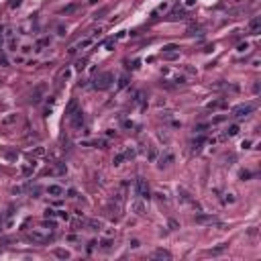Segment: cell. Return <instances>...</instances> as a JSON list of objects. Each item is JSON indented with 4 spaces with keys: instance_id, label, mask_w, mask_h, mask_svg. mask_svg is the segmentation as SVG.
Wrapping results in <instances>:
<instances>
[{
    "instance_id": "5bb4252c",
    "label": "cell",
    "mask_w": 261,
    "mask_h": 261,
    "mask_svg": "<svg viewBox=\"0 0 261 261\" xmlns=\"http://www.w3.org/2000/svg\"><path fill=\"white\" fill-rule=\"evenodd\" d=\"M133 210H135L137 214H145V200H143V198H137L135 202H133Z\"/></svg>"
},
{
    "instance_id": "603a6c76",
    "label": "cell",
    "mask_w": 261,
    "mask_h": 261,
    "mask_svg": "<svg viewBox=\"0 0 261 261\" xmlns=\"http://www.w3.org/2000/svg\"><path fill=\"white\" fill-rule=\"evenodd\" d=\"M239 131H241V129H239V125H231V126L227 129L225 137H235V135H239Z\"/></svg>"
},
{
    "instance_id": "e575fe53",
    "label": "cell",
    "mask_w": 261,
    "mask_h": 261,
    "mask_svg": "<svg viewBox=\"0 0 261 261\" xmlns=\"http://www.w3.org/2000/svg\"><path fill=\"white\" fill-rule=\"evenodd\" d=\"M163 57H165V59H178L180 53H178V51H167V53H163Z\"/></svg>"
},
{
    "instance_id": "11a10c76",
    "label": "cell",
    "mask_w": 261,
    "mask_h": 261,
    "mask_svg": "<svg viewBox=\"0 0 261 261\" xmlns=\"http://www.w3.org/2000/svg\"><path fill=\"white\" fill-rule=\"evenodd\" d=\"M206 126H208V125H198V126H196V129H194V131H198V133H202V131H204Z\"/></svg>"
},
{
    "instance_id": "ab89813d",
    "label": "cell",
    "mask_w": 261,
    "mask_h": 261,
    "mask_svg": "<svg viewBox=\"0 0 261 261\" xmlns=\"http://www.w3.org/2000/svg\"><path fill=\"white\" fill-rule=\"evenodd\" d=\"M125 155H126V159H133L137 153H135V149H125Z\"/></svg>"
},
{
    "instance_id": "e7e4bbea",
    "label": "cell",
    "mask_w": 261,
    "mask_h": 261,
    "mask_svg": "<svg viewBox=\"0 0 261 261\" xmlns=\"http://www.w3.org/2000/svg\"><path fill=\"white\" fill-rule=\"evenodd\" d=\"M96 2H98V0H88V4H96Z\"/></svg>"
},
{
    "instance_id": "c3c4849f",
    "label": "cell",
    "mask_w": 261,
    "mask_h": 261,
    "mask_svg": "<svg viewBox=\"0 0 261 261\" xmlns=\"http://www.w3.org/2000/svg\"><path fill=\"white\" fill-rule=\"evenodd\" d=\"M131 247H133V249H139V247H141V243H139L137 239H133V241H131Z\"/></svg>"
},
{
    "instance_id": "8fae6325",
    "label": "cell",
    "mask_w": 261,
    "mask_h": 261,
    "mask_svg": "<svg viewBox=\"0 0 261 261\" xmlns=\"http://www.w3.org/2000/svg\"><path fill=\"white\" fill-rule=\"evenodd\" d=\"M196 222H198V225H214L216 216H212V214H198L196 216Z\"/></svg>"
},
{
    "instance_id": "7c38bea8",
    "label": "cell",
    "mask_w": 261,
    "mask_h": 261,
    "mask_svg": "<svg viewBox=\"0 0 261 261\" xmlns=\"http://www.w3.org/2000/svg\"><path fill=\"white\" fill-rule=\"evenodd\" d=\"M37 170V161H29V163H27V165H23V167H21V173H23L25 178H29V175H33V171Z\"/></svg>"
},
{
    "instance_id": "f907efd6",
    "label": "cell",
    "mask_w": 261,
    "mask_h": 261,
    "mask_svg": "<svg viewBox=\"0 0 261 261\" xmlns=\"http://www.w3.org/2000/svg\"><path fill=\"white\" fill-rule=\"evenodd\" d=\"M33 153H35V155H43V153H45V149H43V147H37Z\"/></svg>"
},
{
    "instance_id": "74e56055",
    "label": "cell",
    "mask_w": 261,
    "mask_h": 261,
    "mask_svg": "<svg viewBox=\"0 0 261 261\" xmlns=\"http://www.w3.org/2000/svg\"><path fill=\"white\" fill-rule=\"evenodd\" d=\"M167 227L170 228H180V222H178L175 218H170V220H167Z\"/></svg>"
},
{
    "instance_id": "2e32d148",
    "label": "cell",
    "mask_w": 261,
    "mask_h": 261,
    "mask_svg": "<svg viewBox=\"0 0 261 261\" xmlns=\"http://www.w3.org/2000/svg\"><path fill=\"white\" fill-rule=\"evenodd\" d=\"M53 104H55V98H53V96H51V98H47L45 106H43V114H45V116H49V114L53 112Z\"/></svg>"
},
{
    "instance_id": "b9f144b4",
    "label": "cell",
    "mask_w": 261,
    "mask_h": 261,
    "mask_svg": "<svg viewBox=\"0 0 261 261\" xmlns=\"http://www.w3.org/2000/svg\"><path fill=\"white\" fill-rule=\"evenodd\" d=\"M69 76H71V69H63L61 71V80H69Z\"/></svg>"
},
{
    "instance_id": "7a4b0ae2",
    "label": "cell",
    "mask_w": 261,
    "mask_h": 261,
    "mask_svg": "<svg viewBox=\"0 0 261 261\" xmlns=\"http://www.w3.org/2000/svg\"><path fill=\"white\" fill-rule=\"evenodd\" d=\"M135 192L139 198H143V200H151V188H149L147 180H143V178H137L135 182Z\"/></svg>"
},
{
    "instance_id": "6da1fadb",
    "label": "cell",
    "mask_w": 261,
    "mask_h": 261,
    "mask_svg": "<svg viewBox=\"0 0 261 261\" xmlns=\"http://www.w3.org/2000/svg\"><path fill=\"white\" fill-rule=\"evenodd\" d=\"M114 82V76L110 74V71H104V74H100V76H96V80H94V88L96 90H108L110 86H112Z\"/></svg>"
},
{
    "instance_id": "44dd1931",
    "label": "cell",
    "mask_w": 261,
    "mask_h": 261,
    "mask_svg": "<svg viewBox=\"0 0 261 261\" xmlns=\"http://www.w3.org/2000/svg\"><path fill=\"white\" fill-rule=\"evenodd\" d=\"M86 65H88V57L78 59V61H76V71H84V69H86Z\"/></svg>"
},
{
    "instance_id": "7bdbcfd3",
    "label": "cell",
    "mask_w": 261,
    "mask_h": 261,
    "mask_svg": "<svg viewBox=\"0 0 261 261\" xmlns=\"http://www.w3.org/2000/svg\"><path fill=\"white\" fill-rule=\"evenodd\" d=\"M196 4V0H184V8H192Z\"/></svg>"
},
{
    "instance_id": "4fadbf2b",
    "label": "cell",
    "mask_w": 261,
    "mask_h": 261,
    "mask_svg": "<svg viewBox=\"0 0 261 261\" xmlns=\"http://www.w3.org/2000/svg\"><path fill=\"white\" fill-rule=\"evenodd\" d=\"M12 218H14V206H8V210H6L4 216H2V225H4V227H10Z\"/></svg>"
},
{
    "instance_id": "f546056e",
    "label": "cell",
    "mask_w": 261,
    "mask_h": 261,
    "mask_svg": "<svg viewBox=\"0 0 261 261\" xmlns=\"http://www.w3.org/2000/svg\"><path fill=\"white\" fill-rule=\"evenodd\" d=\"M108 10H110L108 6H102L100 10H96V12H94V19H102V16H104V14H106Z\"/></svg>"
},
{
    "instance_id": "1f68e13d",
    "label": "cell",
    "mask_w": 261,
    "mask_h": 261,
    "mask_svg": "<svg viewBox=\"0 0 261 261\" xmlns=\"http://www.w3.org/2000/svg\"><path fill=\"white\" fill-rule=\"evenodd\" d=\"M55 31H57V35H59V37H65V35H68V29H65L63 25H57Z\"/></svg>"
},
{
    "instance_id": "db71d44e",
    "label": "cell",
    "mask_w": 261,
    "mask_h": 261,
    "mask_svg": "<svg viewBox=\"0 0 261 261\" xmlns=\"http://www.w3.org/2000/svg\"><path fill=\"white\" fill-rule=\"evenodd\" d=\"M184 69H186L188 74H196V68H192V65H186V68H184Z\"/></svg>"
},
{
    "instance_id": "9a60e30c",
    "label": "cell",
    "mask_w": 261,
    "mask_h": 261,
    "mask_svg": "<svg viewBox=\"0 0 261 261\" xmlns=\"http://www.w3.org/2000/svg\"><path fill=\"white\" fill-rule=\"evenodd\" d=\"M16 118H19V114H16V112H8L6 116H2L0 123H2L4 126H8V125H12V123H16Z\"/></svg>"
},
{
    "instance_id": "91938a15",
    "label": "cell",
    "mask_w": 261,
    "mask_h": 261,
    "mask_svg": "<svg viewBox=\"0 0 261 261\" xmlns=\"http://www.w3.org/2000/svg\"><path fill=\"white\" fill-rule=\"evenodd\" d=\"M225 118H227V116H216V118H214V120H212V123H222Z\"/></svg>"
},
{
    "instance_id": "6f0895ef",
    "label": "cell",
    "mask_w": 261,
    "mask_h": 261,
    "mask_svg": "<svg viewBox=\"0 0 261 261\" xmlns=\"http://www.w3.org/2000/svg\"><path fill=\"white\" fill-rule=\"evenodd\" d=\"M39 192H41V190H39V188H37V186H35L33 190H31V194H35V198H37V196H39Z\"/></svg>"
},
{
    "instance_id": "f5cc1de1",
    "label": "cell",
    "mask_w": 261,
    "mask_h": 261,
    "mask_svg": "<svg viewBox=\"0 0 261 261\" xmlns=\"http://www.w3.org/2000/svg\"><path fill=\"white\" fill-rule=\"evenodd\" d=\"M59 218H63V220H69V214H68V212H63V210H61V212H59Z\"/></svg>"
},
{
    "instance_id": "5b68a950",
    "label": "cell",
    "mask_w": 261,
    "mask_h": 261,
    "mask_svg": "<svg viewBox=\"0 0 261 261\" xmlns=\"http://www.w3.org/2000/svg\"><path fill=\"white\" fill-rule=\"evenodd\" d=\"M69 125H71V129H76V131H82V126L86 125L84 112H82V110H76V112L69 116Z\"/></svg>"
},
{
    "instance_id": "d6a6232c",
    "label": "cell",
    "mask_w": 261,
    "mask_h": 261,
    "mask_svg": "<svg viewBox=\"0 0 261 261\" xmlns=\"http://www.w3.org/2000/svg\"><path fill=\"white\" fill-rule=\"evenodd\" d=\"M180 196H182V200H184V202H192V198H190V194L186 192L184 188H180Z\"/></svg>"
},
{
    "instance_id": "ffe728a7",
    "label": "cell",
    "mask_w": 261,
    "mask_h": 261,
    "mask_svg": "<svg viewBox=\"0 0 261 261\" xmlns=\"http://www.w3.org/2000/svg\"><path fill=\"white\" fill-rule=\"evenodd\" d=\"M53 255L59 257V259H69V257H71L69 251H65V249H53Z\"/></svg>"
},
{
    "instance_id": "bcb514c9",
    "label": "cell",
    "mask_w": 261,
    "mask_h": 261,
    "mask_svg": "<svg viewBox=\"0 0 261 261\" xmlns=\"http://www.w3.org/2000/svg\"><path fill=\"white\" fill-rule=\"evenodd\" d=\"M155 196H157V200H159V202H167V196H165V194H161V192H159V194H155Z\"/></svg>"
},
{
    "instance_id": "83f0119b",
    "label": "cell",
    "mask_w": 261,
    "mask_h": 261,
    "mask_svg": "<svg viewBox=\"0 0 261 261\" xmlns=\"http://www.w3.org/2000/svg\"><path fill=\"white\" fill-rule=\"evenodd\" d=\"M167 51H180V45H175V43H167V45H163V53H167Z\"/></svg>"
},
{
    "instance_id": "7dc6e473",
    "label": "cell",
    "mask_w": 261,
    "mask_h": 261,
    "mask_svg": "<svg viewBox=\"0 0 261 261\" xmlns=\"http://www.w3.org/2000/svg\"><path fill=\"white\" fill-rule=\"evenodd\" d=\"M225 202H227V204H233V202H235V196H233V194H227Z\"/></svg>"
},
{
    "instance_id": "d4e9b609",
    "label": "cell",
    "mask_w": 261,
    "mask_h": 261,
    "mask_svg": "<svg viewBox=\"0 0 261 261\" xmlns=\"http://www.w3.org/2000/svg\"><path fill=\"white\" fill-rule=\"evenodd\" d=\"M204 143H206V137L200 135V137H196V139H194V143H192V145H194V149H200L202 145H204Z\"/></svg>"
},
{
    "instance_id": "cb8c5ba5",
    "label": "cell",
    "mask_w": 261,
    "mask_h": 261,
    "mask_svg": "<svg viewBox=\"0 0 261 261\" xmlns=\"http://www.w3.org/2000/svg\"><path fill=\"white\" fill-rule=\"evenodd\" d=\"M76 10H78V2H71V4H68L61 12H63V14H71V12H76Z\"/></svg>"
},
{
    "instance_id": "ac0fdd59",
    "label": "cell",
    "mask_w": 261,
    "mask_h": 261,
    "mask_svg": "<svg viewBox=\"0 0 261 261\" xmlns=\"http://www.w3.org/2000/svg\"><path fill=\"white\" fill-rule=\"evenodd\" d=\"M125 159H126L125 151H118V153L112 157V163H114V165H123V161H125Z\"/></svg>"
},
{
    "instance_id": "277c9868",
    "label": "cell",
    "mask_w": 261,
    "mask_h": 261,
    "mask_svg": "<svg viewBox=\"0 0 261 261\" xmlns=\"http://www.w3.org/2000/svg\"><path fill=\"white\" fill-rule=\"evenodd\" d=\"M253 110H255V104H251V102L239 104V106L233 108V116H235V118H245V116H249Z\"/></svg>"
},
{
    "instance_id": "94428289",
    "label": "cell",
    "mask_w": 261,
    "mask_h": 261,
    "mask_svg": "<svg viewBox=\"0 0 261 261\" xmlns=\"http://www.w3.org/2000/svg\"><path fill=\"white\" fill-rule=\"evenodd\" d=\"M110 247V241H102V249H108Z\"/></svg>"
},
{
    "instance_id": "d590c367",
    "label": "cell",
    "mask_w": 261,
    "mask_h": 261,
    "mask_svg": "<svg viewBox=\"0 0 261 261\" xmlns=\"http://www.w3.org/2000/svg\"><path fill=\"white\" fill-rule=\"evenodd\" d=\"M225 249H227V245H220V247H216V249H210L208 253H210V255H218V253H222Z\"/></svg>"
},
{
    "instance_id": "836d02e7",
    "label": "cell",
    "mask_w": 261,
    "mask_h": 261,
    "mask_svg": "<svg viewBox=\"0 0 261 261\" xmlns=\"http://www.w3.org/2000/svg\"><path fill=\"white\" fill-rule=\"evenodd\" d=\"M126 84H129V76L125 74V76H120V78H118V88H125Z\"/></svg>"
},
{
    "instance_id": "3957f363",
    "label": "cell",
    "mask_w": 261,
    "mask_h": 261,
    "mask_svg": "<svg viewBox=\"0 0 261 261\" xmlns=\"http://www.w3.org/2000/svg\"><path fill=\"white\" fill-rule=\"evenodd\" d=\"M29 239L33 243H47L51 239V231H47V228H33L29 233Z\"/></svg>"
},
{
    "instance_id": "9c48e42d",
    "label": "cell",
    "mask_w": 261,
    "mask_h": 261,
    "mask_svg": "<svg viewBox=\"0 0 261 261\" xmlns=\"http://www.w3.org/2000/svg\"><path fill=\"white\" fill-rule=\"evenodd\" d=\"M45 90H47L45 84H39V86L35 88L33 96H31V102H33V104H39V102H41V96H43V92H45Z\"/></svg>"
},
{
    "instance_id": "ba28073f",
    "label": "cell",
    "mask_w": 261,
    "mask_h": 261,
    "mask_svg": "<svg viewBox=\"0 0 261 261\" xmlns=\"http://www.w3.org/2000/svg\"><path fill=\"white\" fill-rule=\"evenodd\" d=\"M92 45V37H88V39H82L78 45H74L71 49H69V55H74V53H78V51H82V49H86V47Z\"/></svg>"
},
{
    "instance_id": "6125c7cd",
    "label": "cell",
    "mask_w": 261,
    "mask_h": 261,
    "mask_svg": "<svg viewBox=\"0 0 261 261\" xmlns=\"http://www.w3.org/2000/svg\"><path fill=\"white\" fill-rule=\"evenodd\" d=\"M6 157H8V159H16V157H19V153H8Z\"/></svg>"
},
{
    "instance_id": "4316f807",
    "label": "cell",
    "mask_w": 261,
    "mask_h": 261,
    "mask_svg": "<svg viewBox=\"0 0 261 261\" xmlns=\"http://www.w3.org/2000/svg\"><path fill=\"white\" fill-rule=\"evenodd\" d=\"M88 225H90L92 231H100V228H102V220H96V218H94V220H90Z\"/></svg>"
},
{
    "instance_id": "30bf717a",
    "label": "cell",
    "mask_w": 261,
    "mask_h": 261,
    "mask_svg": "<svg viewBox=\"0 0 261 261\" xmlns=\"http://www.w3.org/2000/svg\"><path fill=\"white\" fill-rule=\"evenodd\" d=\"M49 196H53V198H59V196H63L65 194V190L61 188V186H57V184H51V186H47V190H45Z\"/></svg>"
},
{
    "instance_id": "60d3db41",
    "label": "cell",
    "mask_w": 261,
    "mask_h": 261,
    "mask_svg": "<svg viewBox=\"0 0 261 261\" xmlns=\"http://www.w3.org/2000/svg\"><path fill=\"white\" fill-rule=\"evenodd\" d=\"M0 65H4V68L8 65V57L4 55V53H0Z\"/></svg>"
},
{
    "instance_id": "9f6ffc18",
    "label": "cell",
    "mask_w": 261,
    "mask_h": 261,
    "mask_svg": "<svg viewBox=\"0 0 261 261\" xmlns=\"http://www.w3.org/2000/svg\"><path fill=\"white\" fill-rule=\"evenodd\" d=\"M243 149H249L251 147V141H243V145H241Z\"/></svg>"
},
{
    "instance_id": "be15d7a7",
    "label": "cell",
    "mask_w": 261,
    "mask_h": 261,
    "mask_svg": "<svg viewBox=\"0 0 261 261\" xmlns=\"http://www.w3.org/2000/svg\"><path fill=\"white\" fill-rule=\"evenodd\" d=\"M68 196L69 198H76V190H68Z\"/></svg>"
},
{
    "instance_id": "8992f818",
    "label": "cell",
    "mask_w": 261,
    "mask_h": 261,
    "mask_svg": "<svg viewBox=\"0 0 261 261\" xmlns=\"http://www.w3.org/2000/svg\"><path fill=\"white\" fill-rule=\"evenodd\" d=\"M161 76H165V78H171V82H173V84H186V78H184L182 74H171L167 68H163V69H161Z\"/></svg>"
},
{
    "instance_id": "f1b7e54d",
    "label": "cell",
    "mask_w": 261,
    "mask_h": 261,
    "mask_svg": "<svg viewBox=\"0 0 261 261\" xmlns=\"http://www.w3.org/2000/svg\"><path fill=\"white\" fill-rule=\"evenodd\" d=\"M155 257H163V259H170L171 255H170V251H165V249H157V251H155Z\"/></svg>"
},
{
    "instance_id": "f35d334b",
    "label": "cell",
    "mask_w": 261,
    "mask_h": 261,
    "mask_svg": "<svg viewBox=\"0 0 261 261\" xmlns=\"http://www.w3.org/2000/svg\"><path fill=\"white\" fill-rule=\"evenodd\" d=\"M8 47H10V51H16V41H14V37H8Z\"/></svg>"
},
{
    "instance_id": "681fc988",
    "label": "cell",
    "mask_w": 261,
    "mask_h": 261,
    "mask_svg": "<svg viewBox=\"0 0 261 261\" xmlns=\"http://www.w3.org/2000/svg\"><path fill=\"white\" fill-rule=\"evenodd\" d=\"M21 51H23V53H31V51H33V47H31V45H23V49H21Z\"/></svg>"
},
{
    "instance_id": "d6986e66",
    "label": "cell",
    "mask_w": 261,
    "mask_h": 261,
    "mask_svg": "<svg viewBox=\"0 0 261 261\" xmlns=\"http://www.w3.org/2000/svg\"><path fill=\"white\" fill-rule=\"evenodd\" d=\"M259 27H261V19H253V21H251V25H249L251 33L257 35V33H259Z\"/></svg>"
},
{
    "instance_id": "52a82bcc",
    "label": "cell",
    "mask_w": 261,
    "mask_h": 261,
    "mask_svg": "<svg viewBox=\"0 0 261 261\" xmlns=\"http://www.w3.org/2000/svg\"><path fill=\"white\" fill-rule=\"evenodd\" d=\"M206 108H208V110H222V108H227V100H225V98L210 100V102L206 104Z\"/></svg>"
},
{
    "instance_id": "e0dca14e",
    "label": "cell",
    "mask_w": 261,
    "mask_h": 261,
    "mask_svg": "<svg viewBox=\"0 0 261 261\" xmlns=\"http://www.w3.org/2000/svg\"><path fill=\"white\" fill-rule=\"evenodd\" d=\"M170 163H173V155L167 151L165 155H161V159H159V167H165V165H170Z\"/></svg>"
},
{
    "instance_id": "7402d4cb",
    "label": "cell",
    "mask_w": 261,
    "mask_h": 261,
    "mask_svg": "<svg viewBox=\"0 0 261 261\" xmlns=\"http://www.w3.org/2000/svg\"><path fill=\"white\" fill-rule=\"evenodd\" d=\"M76 108H78V100H69L68 108H65V114H68V116H71V114L76 112Z\"/></svg>"
},
{
    "instance_id": "680465c9",
    "label": "cell",
    "mask_w": 261,
    "mask_h": 261,
    "mask_svg": "<svg viewBox=\"0 0 261 261\" xmlns=\"http://www.w3.org/2000/svg\"><path fill=\"white\" fill-rule=\"evenodd\" d=\"M123 125H125L126 129H133V126H135V125H133V123H131V120H125V123H123Z\"/></svg>"
},
{
    "instance_id": "03108f58",
    "label": "cell",
    "mask_w": 261,
    "mask_h": 261,
    "mask_svg": "<svg viewBox=\"0 0 261 261\" xmlns=\"http://www.w3.org/2000/svg\"><path fill=\"white\" fill-rule=\"evenodd\" d=\"M0 43H2V33H0Z\"/></svg>"
},
{
    "instance_id": "f6af8a7d",
    "label": "cell",
    "mask_w": 261,
    "mask_h": 261,
    "mask_svg": "<svg viewBox=\"0 0 261 261\" xmlns=\"http://www.w3.org/2000/svg\"><path fill=\"white\" fill-rule=\"evenodd\" d=\"M251 175H253L251 171H241V180H249Z\"/></svg>"
},
{
    "instance_id": "484cf974",
    "label": "cell",
    "mask_w": 261,
    "mask_h": 261,
    "mask_svg": "<svg viewBox=\"0 0 261 261\" xmlns=\"http://www.w3.org/2000/svg\"><path fill=\"white\" fill-rule=\"evenodd\" d=\"M47 45H51V37H43V39H39V41H37L39 51H41V47H47Z\"/></svg>"
},
{
    "instance_id": "ee69618b",
    "label": "cell",
    "mask_w": 261,
    "mask_h": 261,
    "mask_svg": "<svg viewBox=\"0 0 261 261\" xmlns=\"http://www.w3.org/2000/svg\"><path fill=\"white\" fill-rule=\"evenodd\" d=\"M45 216H47V218H53V216H55V210H53V208H47V210H45Z\"/></svg>"
},
{
    "instance_id": "4dcf8cb0",
    "label": "cell",
    "mask_w": 261,
    "mask_h": 261,
    "mask_svg": "<svg viewBox=\"0 0 261 261\" xmlns=\"http://www.w3.org/2000/svg\"><path fill=\"white\" fill-rule=\"evenodd\" d=\"M170 16L173 19V21H175V19H186V12H184V10H173Z\"/></svg>"
},
{
    "instance_id": "8d00e7d4",
    "label": "cell",
    "mask_w": 261,
    "mask_h": 261,
    "mask_svg": "<svg viewBox=\"0 0 261 261\" xmlns=\"http://www.w3.org/2000/svg\"><path fill=\"white\" fill-rule=\"evenodd\" d=\"M157 159V151H155V147H149V161H155Z\"/></svg>"
},
{
    "instance_id": "816d5d0a",
    "label": "cell",
    "mask_w": 261,
    "mask_h": 261,
    "mask_svg": "<svg viewBox=\"0 0 261 261\" xmlns=\"http://www.w3.org/2000/svg\"><path fill=\"white\" fill-rule=\"evenodd\" d=\"M247 49H249V45H247V43H241V45H239V51H241V53H243V51H247Z\"/></svg>"
}]
</instances>
